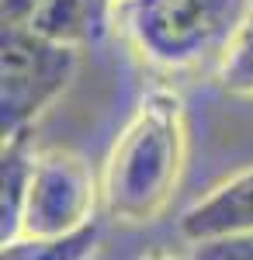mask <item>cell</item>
Returning a JSON list of instances; mask_svg holds the SVG:
<instances>
[{
	"label": "cell",
	"mask_w": 253,
	"mask_h": 260,
	"mask_svg": "<svg viewBox=\"0 0 253 260\" xmlns=\"http://www.w3.org/2000/svg\"><path fill=\"white\" fill-rule=\"evenodd\" d=\"M35 160H39V153L31 149V132H18L11 139H4V156H0V246H11L18 240L21 212H24Z\"/></svg>",
	"instance_id": "7"
},
{
	"label": "cell",
	"mask_w": 253,
	"mask_h": 260,
	"mask_svg": "<svg viewBox=\"0 0 253 260\" xmlns=\"http://www.w3.org/2000/svg\"><path fill=\"white\" fill-rule=\"evenodd\" d=\"M98 205L101 177L94 174V167L73 149H45L31 170L14 243H49L73 236L94 222Z\"/></svg>",
	"instance_id": "4"
},
{
	"label": "cell",
	"mask_w": 253,
	"mask_h": 260,
	"mask_svg": "<svg viewBox=\"0 0 253 260\" xmlns=\"http://www.w3.org/2000/svg\"><path fill=\"white\" fill-rule=\"evenodd\" d=\"M39 7L42 0H0V18L4 24H28Z\"/></svg>",
	"instance_id": "11"
},
{
	"label": "cell",
	"mask_w": 253,
	"mask_h": 260,
	"mask_svg": "<svg viewBox=\"0 0 253 260\" xmlns=\"http://www.w3.org/2000/svg\"><path fill=\"white\" fill-rule=\"evenodd\" d=\"M253 0H125L121 31L139 59L163 73L218 62Z\"/></svg>",
	"instance_id": "2"
},
{
	"label": "cell",
	"mask_w": 253,
	"mask_h": 260,
	"mask_svg": "<svg viewBox=\"0 0 253 260\" xmlns=\"http://www.w3.org/2000/svg\"><path fill=\"white\" fill-rule=\"evenodd\" d=\"M111 4H115V7H121V4H125V0H111Z\"/></svg>",
	"instance_id": "12"
},
{
	"label": "cell",
	"mask_w": 253,
	"mask_h": 260,
	"mask_svg": "<svg viewBox=\"0 0 253 260\" xmlns=\"http://www.w3.org/2000/svg\"><path fill=\"white\" fill-rule=\"evenodd\" d=\"M184 243H208L226 236H253V167L215 184L177 222Z\"/></svg>",
	"instance_id": "5"
},
{
	"label": "cell",
	"mask_w": 253,
	"mask_h": 260,
	"mask_svg": "<svg viewBox=\"0 0 253 260\" xmlns=\"http://www.w3.org/2000/svg\"><path fill=\"white\" fill-rule=\"evenodd\" d=\"M94 243H98V229L94 222L87 229H80L73 236H62V240H49V243H14V246H4V257H87L94 253Z\"/></svg>",
	"instance_id": "9"
},
{
	"label": "cell",
	"mask_w": 253,
	"mask_h": 260,
	"mask_svg": "<svg viewBox=\"0 0 253 260\" xmlns=\"http://www.w3.org/2000/svg\"><path fill=\"white\" fill-rule=\"evenodd\" d=\"M218 87L239 101H253V4L218 59Z\"/></svg>",
	"instance_id": "8"
},
{
	"label": "cell",
	"mask_w": 253,
	"mask_h": 260,
	"mask_svg": "<svg viewBox=\"0 0 253 260\" xmlns=\"http://www.w3.org/2000/svg\"><path fill=\"white\" fill-rule=\"evenodd\" d=\"M195 257H253V236H226V240L195 243Z\"/></svg>",
	"instance_id": "10"
},
{
	"label": "cell",
	"mask_w": 253,
	"mask_h": 260,
	"mask_svg": "<svg viewBox=\"0 0 253 260\" xmlns=\"http://www.w3.org/2000/svg\"><path fill=\"white\" fill-rule=\"evenodd\" d=\"M80 45L42 35L31 24H4L0 42V136L11 139L31 125L70 87Z\"/></svg>",
	"instance_id": "3"
},
{
	"label": "cell",
	"mask_w": 253,
	"mask_h": 260,
	"mask_svg": "<svg viewBox=\"0 0 253 260\" xmlns=\"http://www.w3.org/2000/svg\"><path fill=\"white\" fill-rule=\"evenodd\" d=\"M115 4L111 0H42L35 18L28 21L42 35L70 45H94L108 31Z\"/></svg>",
	"instance_id": "6"
},
{
	"label": "cell",
	"mask_w": 253,
	"mask_h": 260,
	"mask_svg": "<svg viewBox=\"0 0 253 260\" xmlns=\"http://www.w3.org/2000/svg\"><path fill=\"white\" fill-rule=\"evenodd\" d=\"M187 167V118L174 90L142 94L101 170V205L118 225L156 222Z\"/></svg>",
	"instance_id": "1"
}]
</instances>
